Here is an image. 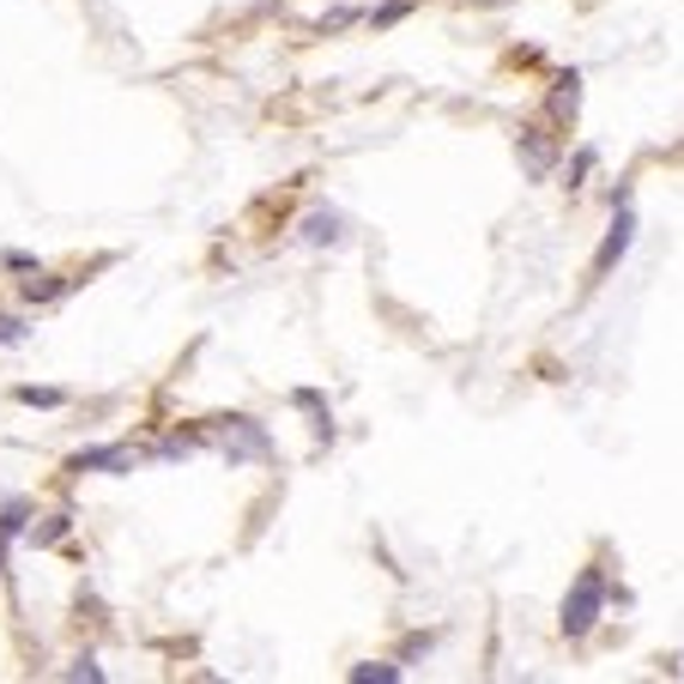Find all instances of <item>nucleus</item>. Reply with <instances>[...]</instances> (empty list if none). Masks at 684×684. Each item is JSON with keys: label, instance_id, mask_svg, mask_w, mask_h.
Instances as JSON below:
<instances>
[{"label": "nucleus", "instance_id": "nucleus-1", "mask_svg": "<svg viewBox=\"0 0 684 684\" xmlns=\"http://www.w3.org/2000/svg\"><path fill=\"white\" fill-rule=\"evenodd\" d=\"M600 605H605V582H600V570H588L582 582H576L570 605H563V630H570V636H582V630H593Z\"/></svg>", "mask_w": 684, "mask_h": 684}, {"label": "nucleus", "instance_id": "nucleus-2", "mask_svg": "<svg viewBox=\"0 0 684 684\" xmlns=\"http://www.w3.org/2000/svg\"><path fill=\"white\" fill-rule=\"evenodd\" d=\"M624 249H630V213H618V230H612V237H605V249H600V261H593V267H600V273H605V267H612Z\"/></svg>", "mask_w": 684, "mask_h": 684}, {"label": "nucleus", "instance_id": "nucleus-3", "mask_svg": "<svg viewBox=\"0 0 684 684\" xmlns=\"http://www.w3.org/2000/svg\"><path fill=\"white\" fill-rule=\"evenodd\" d=\"M521 152H527V176H546L551 170V146L539 134H521Z\"/></svg>", "mask_w": 684, "mask_h": 684}, {"label": "nucleus", "instance_id": "nucleus-4", "mask_svg": "<svg viewBox=\"0 0 684 684\" xmlns=\"http://www.w3.org/2000/svg\"><path fill=\"white\" fill-rule=\"evenodd\" d=\"M303 237H309V242H333V237H340V218H309Z\"/></svg>", "mask_w": 684, "mask_h": 684}, {"label": "nucleus", "instance_id": "nucleus-5", "mask_svg": "<svg viewBox=\"0 0 684 684\" xmlns=\"http://www.w3.org/2000/svg\"><path fill=\"white\" fill-rule=\"evenodd\" d=\"M576 97H582V92H576V73H570V80H558V97H551V110H558V115H576Z\"/></svg>", "mask_w": 684, "mask_h": 684}, {"label": "nucleus", "instance_id": "nucleus-6", "mask_svg": "<svg viewBox=\"0 0 684 684\" xmlns=\"http://www.w3.org/2000/svg\"><path fill=\"white\" fill-rule=\"evenodd\" d=\"M352 678H357V684H370V678L388 684V678H400V666H352Z\"/></svg>", "mask_w": 684, "mask_h": 684}, {"label": "nucleus", "instance_id": "nucleus-7", "mask_svg": "<svg viewBox=\"0 0 684 684\" xmlns=\"http://www.w3.org/2000/svg\"><path fill=\"white\" fill-rule=\"evenodd\" d=\"M19 400H24V406H61L55 388H19Z\"/></svg>", "mask_w": 684, "mask_h": 684}, {"label": "nucleus", "instance_id": "nucleus-8", "mask_svg": "<svg viewBox=\"0 0 684 684\" xmlns=\"http://www.w3.org/2000/svg\"><path fill=\"white\" fill-rule=\"evenodd\" d=\"M61 286H49V279H31V286H24V297H31V303H37V297H55Z\"/></svg>", "mask_w": 684, "mask_h": 684}, {"label": "nucleus", "instance_id": "nucleus-9", "mask_svg": "<svg viewBox=\"0 0 684 684\" xmlns=\"http://www.w3.org/2000/svg\"><path fill=\"white\" fill-rule=\"evenodd\" d=\"M0 345H19V321H7V315H0Z\"/></svg>", "mask_w": 684, "mask_h": 684}]
</instances>
